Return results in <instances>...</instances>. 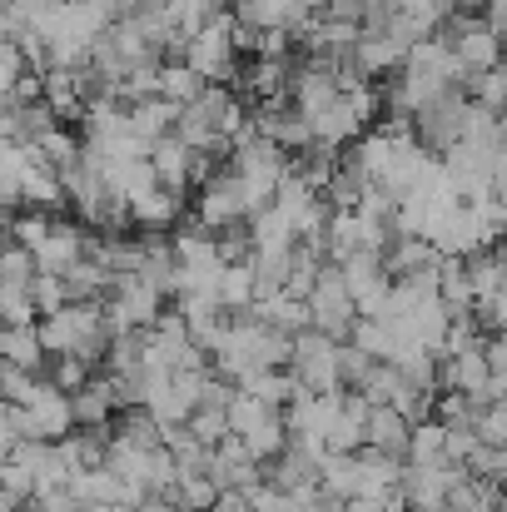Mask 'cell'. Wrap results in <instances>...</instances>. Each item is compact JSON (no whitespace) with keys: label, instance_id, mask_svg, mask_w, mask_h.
<instances>
[{"label":"cell","instance_id":"obj_1","mask_svg":"<svg viewBox=\"0 0 507 512\" xmlns=\"http://www.w3.org/2000/svg\"><path fill=\"white\" fill-rule=\"evenodd\" d=\"M309 309H314V329H319V334H329V339H338V343L353 339L358 299H353V289H348V279H343L338 264H324V274H319V284H314V294H309Z\"/></svg>","mask_w":507,"mask_h":512},{"label":"cell","instance_id":"obj_2","mask_svg":"<svg viewBox=\"0 0 507 512\" xmlns=\"http://www.w3.org/2000/svg\"><path fill=\"white\" fill-rule=\"evenodd\" d=\"M468 115H473V100H463V90H453V95H443L438 105H428L418 120H413V130H418V145L428 150V155H453L458 145H463V135H468Z\"/></svg>","mask_w":507,"mask_h":512},{"label":"cell","instance_id":"obj_3","mask_svg":"<svg viewBox=\"0 0 507 512\" xmlns=\"http://www.w3.org/2000/svg\"><path fill=\"white\" fill-rule=\"evenodd\" d=\"M338 348H343V343L329 339V334H319V329H309V334L294 339L289 373L299 378L304 393H343V383H338Z\"/></svg>","mask_w":507,"mask_h":512},{"label":"cell","instance_id":"obj_4","mask_svg":"<svg viewBox=\"0 0 507 512\" xmlns=\"http://www.w3.org/2000/svg\"><path fill=\"white\" fill-rule=\"evenodd\" d=\"M229 35H234V10H224L214 30H204L199 40L184 45V65H189L204 85H229V80H234V60H239V50H234Z\"/></svg>","mask_w":507,"mask_h":512},{"label":"cell","instance_id":"obj_5","mask_svg":"<svg viewBox=\"0 0 507 512\" xmlns=\"http://www.w3.org/2000/svg\"><path fill=\"white\" fill-rule=\"evenodd\" d=\"M338 413H343V393H294V403H289V413H284V423H289V433L299 438V443H319V448H329V433H334Z\"/></svg>","mask_w":507,"mask_h":512},{"label":"cell","instance_id":"obj_6","mask_svg":"<svg viewBox=\"0 0 507 512\" xmlns=\"http://www.w3.org/2000/svg\"><path fill=\"white\" fill-rule=\"evenodd\" d=\"M244 219H249V204H244V189H239L234 170L214 174V179L199 189V229L224 234V229H239Z\"/></svg>","mask_w":507,"mask_h":512},{"label":"cell","instance_id":"obj_7","mask_svg":"<svg viewBox=\"0 0 507 512\" xmlns=\"http://www.w3.org/2000/svg\"><path fill=\"white\" fill-rule=\"evenodd\" d=\"M35 264H40V274H55V279L75 274V269L85 264V234H80V229H70V224H55V229L40 239Z\"/></svg>","mask_w":507,"mask_h":512},{"label":"cell","instance_id":"obj_8","mask_svg":"<svg viewBox=\"0 0 507 512\" xmlns=\"http://www.w3.org/2000/svg\"><path fill=\"white\" fill-rule=\"evenodd\" d=\"M70 403H75V423H80V428H110V423L125 413L110 378H90L80 393H70Z\"/></svg>","mask_w":507,"mask_h":512},{"label":"cell","instance_id":"obj_9","mask_svg":"<svg viewBox=\"0 0 507 512\" xmlns=\"http://www.w3.org/2000/svg\"><path fill=\"white\" fill-rule=\"evenodd\" d=\"M413 418H403L398 408H373L368 418V448L373 453H388V458H403L408 463V448H413Z\"/></svg>","mask_w":507,"mask_h":512},{"label":"cell","instance_id":"obj_10","mask_svg":"<svg viewBox=\"0 0 507 512\" xmlns=\"http://www.w3.org/2000/svg\"><path fill=\"white\" fill-rule=\"evenodd\" d=\"M249 264L259 279V299H279V294H289V279L299 269V249H254Z\"/></svg>","mask_w":507,"mask_h":512},{"label":"cell","instance_id":"obj_11","mask_svg":"<svg viewBox=\"0 0 507 512\" xmlns=\"http://www.w3.org/2000/svg\"><path fill=\"white\" fill-rule=\"evenodd\" d=\"M150 165H155V174H160V184H165L169 194H184V189L194 184V150H189L179 135H165V140L155 145Z\"/></svg>","mask_w":507,"mask_h":512},{"label":"cell","instance_id":"obj_12","mask_svg":"<svg viewBox=\"0 0 507 512\" xmlns=\"http://www.w3.org/2000/svg\"><path fill=\"white\" fill-rule=\"evenodd\" d=\"M448 259L428 244V239H398L388 249V274L393 279H413V274H443Z\"/></svg>","mask_w":507,"mask_h":512},{"label":"cell","instance_id":"obj_13","mask_svg":"<svg viewBox=\"0 0 507 512\" xmlns=\"http://www.w3.org/2000/svg\"><path fill=\"white\" fill-rule=\"evenodd\" d=\"M353 65L373 80V75L403 70V65H408V50H403L393 35H363V40H358V50H353Z\"/></svg>","mask_w":507,"mask_h":512},{"label":"cell","instance_id":"obj_14","mask_svg":"<svg viewBox=\"0 0 507 512\" xmlns=\"http://www.w3.org/2000/svg\"><path fill=\"white\" fill-rule=\"evenodd\" d=\"M453 453H448V423L428 418L413 428V448H408V468H448Z\"/></svg>","mask_w":507,"mask_h":512},{"label":"cell","instance_id":"obj_15","mask_svg":"<svg viewBox=\"0 0 507 512\" xmlns=\"http://www.w3.org/2000/svg\"><path fill=\"white\" fill-rule=\"evenodd\" d=\"M324 493H334L343 503L363 498V458L358 453H329L324 458Z\"/></svg>","mask_w":507,"mask_h":512},{"label":"cell","instance_id":"obj_16","mask_svg":"<svg viewBox=\"0 0 507 512\" xmlns=\"http://www.w3.org/2000/svg\"><path fill=\"white\" fill-rule=\"evenodd\" d=\"M239 393H249V398H259V403H269V408H289L294 393H299V378H294L289 368H264V373L244 378Z\"/></svg>","mask_w":507,"mask_h":512},{"label":"cell","instance_id":"obj_17","mask_svg":"<svg viewBox=\"0 0 507 512\" xmlns=\"http://www.w3.org/2000/svg\"><path fill=\"white\" fill-rule=\"evenodd\" d=\"M249 239H254V249H299V229H294V219L284 209L254 214L249 219Z\"/></svg>","mask_w":507,"mask_h":512},{"label":"cell","instance_id":"obj_18","mask_svg":"<svg viewBox=\"0 0 507 512\" xmlns=\"http://www.w3.org/2000/svg\"><path fill=\"white\" fill-rule=\"evenodd\" d=\"M0 353L5 363L25 368V373H40V358H45V343H40V324H25V329H5L0 334Z\"/></svg>","mask_w":507,"mask_h":512},{"label":"cell","instance_id":"obj_19","mask_svg":"<svg viewBox=\"0 0 507 512\" xmlns=\"http://www.w3.org/2000/svg\"><path fill=\"white\" fill-rule=\"evenodd\" d=\"M184 194H169L165 184L160 189H150L145 199H135L130 209H135V224H145V229H169L179 214H184V204H179Z\"/></svg>","mask_w":507,"mask_h":512},{"label":"cell","instance_id":"obj_20","mask_svg":"<svg viewBox=\"0 0 507 512\" xmlns=\"http://www.w3.org/2000/svg\"><path fill=\"white\" fill-rule=\"evenodd\" d=\"M353 348H363L368 358H378V363H393L398 358V339L388 334V324H378V319H358L353 324Z\"/></svg>","mask_w":507,"mask_h":512},{"label":"cell","instance_id":"obj_21","mask_svg":"<svg viewBox=\"0 0 507 512\" xmlns=\"http://www.w3.org/2000/svg\"><path fill=\"white\" fill-rule=\"evenodd\" d=\"M0 309H5V329L40 324V309H35V294H30V284H0Z\"/></svg>","mask_w":507,"mask_h":512},{"label":"cell","instance_id":"obj_22","mask_svg":"<svg viewBox=\"0 0 507 512\" xmlns=\"http://www.w3.org/2000/svg\"><path fill=\"white\" fill-rule=\"evenodd\" d=\"M160 85H165V100H174V105H194V100L209 90V85H204V80H199V75H194L184 60L160 70Z\"/></svg>","mask_w":507,"mask_h":512},{"label":"cell","instance_id":"obj_23","mask_svg":"<svg viewBox=\"0 0 507 512\" xmlns=\"http://www.w3.org/2000/svg\"><path fill=\"white\" fill-rule=\"evenodd\" d=\"M373 368H378V358H368L363 348H353V343L338 348V383H343V393H363Z\"/></svg>","mask_w":507,"mask_h":512},{"label":"cell","instance_id":"obj_24","mask_svg":"<svg viewBox=\"0 0 507 512\" xmlns=\"http://www.w3.org/2000/svg\"><path fill=\"white\" fill-rule=\"evenodd\" d=\"M279 408H269V403H259V398H249V393H234V403H229V428H234V438H249L259 423H269Z\"/></svg>","mask_w":507,"mask_h":512},{"label":"cell","instance_id":"obj_25","mask_svg":"<svg viewBox=\"0 0 507 512\" xmlns=\"http://www.w3.org/2000/svg\"><path fill=\"white\" fill-rule=\"evenodd\" d=\"M473 100L483 105V110H493V115H507V60L498 70H488V75H473Z\"/></svg>","mask_w":507,"mask_h":512},{"label":"cell","instance_id":"obj_26","mask_svg":"<svg viewBox=\"0 0 507 512\" xmlns=\"http://www.w3.org/2000/svg\"><path fill=\"white\" fill-rule=\"evenodd\" d=\"M189 433H194L204 448H219V443H229V438H234L229 413H219V408H199V413L189 418Z\"/></svg>","mask_w":507,"mask_h":512},{"label":"cell","instance_id":"obj_27","mask_svg":"<svg viewBox=\"0 0 507 512\" xmlns=\"http://www.w3.org/2000/svg\"><path fill=\"white\" fill-rule=\"evenodd\" d=\"M30 294H35V309H40V319H50V314H60V309L70 304V289H65V279H55V274H35Z\"/></svg>","mask_w":507,"mask_h":512},{"label":"cell","instance_id":"obj_28","mask_svg":"<svg viewBox=\"0 0 507 512\" xmlns=\"http://www.w3.org/2000/svg\"><path fill=\"white\" fill-rule=\"evenodd\" d=\"M35 274H40L35 254H30V249H20V244H10V249H5V259H0V284H35Z\"/></svg>","mask_w":507,"mask_h":512},{"label":"cell","instance_id":"obj_29","mask_svg":"<svg viewBox=\"0 0 507 512\" xmlns=\"http://www.w3.org/2000/svg\"><path fill=\"white\" fill-rule=\"evenodd\" d=\"M473 428H478V443L483 448H507V398L503 403H488Z\"/></svg>","mask_w":507,"mask_h":512},{"label":"cell","instance_id":"obj_30","mask_svg":"<svg viewBox=\"0 0 507 512\" xmlns=\"http://www.w3.org/2000/svg\"><path fill=\"white\" fill-rule=\"evenodd\" d=\"M25 65H30V60H25V50H20L15 40H5V45H0V90H5V95H10V90H20Z\"/></svg>","mask_w":507,"mask_h":512},{"label":"cell","instance_id":"obj_31","mask_svg":"<svg viewBox=\"0 0 507 512\" xmlns=\"http://www.w3.org/2000/svg\"><path fill=\"white\" fill-rule=\"evenodd\" d=\"M50 383H55L60 393H80V388L90 383V363H85V358H55Z\"/></svg>","mask_w":507,"mask_h":512},{"label":"cell","instance_id":"obj_32","mask_svg":"<svg viewBox=\"0 0 507 512\" xmlns=\"http://www.w3.org/2000/svg\"><path fill=\"white\" fill-rule=\"evenodd\" d=\"M493 199H498V204H507V160L498 165V174H493Z\"/></svg>","mask_w":507,"mask_h":512},{"label":"cell","instance_id":"obj_33","mask_svg":"<svg viewBox=\"0 0 507 512\" xmlns=\"http://www.w3.org/2000/svg\"><path fill=\"white\" fill-rule=\"evenodd\" d=\"M343 512H383L378 498H353V503H343Z\"/></svg>","mask_w":507,"mask_h":512},{"label":"cell","instance_id":"obj_34","mask_svg":"<svg viewBox=\"0 0 507 512\" xmlns=\"http://www.w3.org/2000/svg\"><path fill=\"white\" fill-rule=\"evenodd\" d=\"M383 512H408V503H403V498H393V503H383Z\"/></svg>","mask_w":507,"mask_h":512},{"label":"cell","instance_id":"obj_35","mask_svg":"<svg viewBox=\"0 0 507 512\" xmlns=\"http://www.w3.org/2000/svg\"><path fill=\"white\" fill-rule=\"evenodd\" d=\"M368 5H388V10H393V5H398V0H368Z\"/></svg>","mask_w":507,"mask_h":512}]
</instances>
